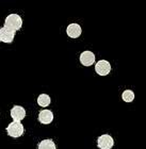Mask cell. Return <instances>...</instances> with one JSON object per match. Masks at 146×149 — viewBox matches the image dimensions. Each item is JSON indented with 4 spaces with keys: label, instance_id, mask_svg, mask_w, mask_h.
Instances as JSON below:
<instances>
[{
    "label": "cell",
    "instance_id": "cell-1",
    "mask_svg": "<svg viewBox=\"0 0 146 149\" xmlns=\"http://www.w3.org/2000/svg\"><path fill=\"white\" fill-rule=\"evenodd\" d=\"M6 130L8 135L13 137V139H18L25 133V128H24L22 123H18V121H12L6 128Z\"/></svg>",
    "mask_w": 146,
    "mask_h": 149
},
{
    "label": "cell",
    "instance_id": "cell-2",
    "mask_svg": "<svg viewBox=\"0 0 146 149\" xmlns=\"http://www.w3.org/2000/svg\"><path fill=\"white\" fill-rule=\"evenodd\" d=\"M22 26V19L18 14H10L6 16L4 20V27L12 29V30H20Z\"/></svg>",
    "mask_w": 146,
    "mask_h": 149
},
{
    "label": "cell",
    "instance_id": "cell-3",
    "mask_svg": "<svg viewBox=\"0 0 146 149\" xmlns=\"http://www.w3.org/2000/svg\"><path fill=\"white\" fill-rule=\"evenodd\" d=\"M97 146L99 149H112L114 146V140L109 134H103L97 139Z\"/></svg>",
    "mask_w": 146,
    "mask_h": 149
},
{
    "label": "cell",
    "instance_id": "cell-4",
    "mask_svg": "<svg viewBox=\"0 0 146 149\" xmlns=\"http://www.w3.org/2000/svg\"><path fill=\"white\" fill-rule=\"evenodd\" d=\"M15 34H16L15 30H12V29L3 26L2 28H0V42L6 44L12 43L14 37H15Z\"/></svg>",
    "mask_w": 146,
    "mask_h": 149
},
{
    "label": "cell",
    "instance_id": "cell-5",
    "mask_svg": "<svg viewBox=\"0 0 146 149\" xmlns=\"http://www.w3.org/2000/svg\"><path fill=\"white\" fill-rule=\"evenodd\" d=\"M95 70L99 76H107L111 72V64L107 60H100L95 64Z\"/></svg>",
    "mask_w": 146,
    "mask_h": 149
},
{
    "label": "cell",
    "instance_id": "cell-6",
    "mask_svg": "<svg viewBox=\"0 0 146 149\" xmlns=\"http://www.w3.org/2000/svg\"><path fill=\"white\" fill-rule=\"evenodd\" d=\"M11 116H12L13 120L14 121H20L26 117V110L25 108H22V106H14L10 111Z\"/></svg>",
    "mask_w": 146,
    "mask_h": 149
},
{
    "label": "cell",
    "instance_id": "cell-7",
    "mask_svg": "<svg viewBox=\"0 0 146 149\" xmlns=\"http://www.w3.org/2000/svg\"><path fill=\"white\" fill-rule=\"evenodd\" d=\"M80 62L83 66H91L95 63V54L92 51H83L80 56Z\"/></svg>",
    "mask_w": 146,
    "mask_h": 149
},
{
    "label": "cell",
    "instance_id": "cell-8",
    "mask_svg": "<svg viewBox=\"0 0 146 149\" xmlns=\"http://www.w3.org/2000/svg\"><path fill=\"white\" fill-rule=\"evenodd\" d=\"M53 120V113L50 110H42L38 113V121L43 125H49Z\"/></svg>",
    "mask_w": 146,
    "mask_h": 149
},
{
    "label": "cell",
    "instance_id": "cell-9",
    "mask_svg": "<svg viewBox=\"0 0 146 149\" xmlns=\"http://www.w3.org/2000/svg\"><path fill=\"white\" fill-rule=\"evenodd\" d=\"M66 33L71 38H77L82 33V29L78 24H71L66 28Z\"/></svg>",
    "mask_w": 146,
    "mask_h": 149
},
{
    "label": "cell",
    "instance_id": "cell-10",
    "mask_svg": "<svg viewBox=\"0 0 146 149\" xmlns=\"http://www.w3.org/2000/svg\"><path fill=\"white\" fill-rule=\"evenodd\" d=\"M37 149H57V146L52 140L46 139V140L41 141L37 146Z\"/></svg>",
    "mask_w": 146,
    "mask_h": 149
},
{
    "label": "cell",
    "instance_id": "cell-11",
    "mask_svg": "<svg viewBox=\"0 0 146 149\" xmlns=\"http://www.w3.org/2000/svg\"><path fill=\"white\" fill-rule=\"evenodd\" d=\"M50 102H51V99H50L49 95H47V94H41L38 98H37V103L42 108L48 107L50 104Z\"/></svg>",
    "mask_w": 146,
    "mask_h": 149
},
{
    "label": "cell",
    "instance_id": "cell-12",
    "mask_svg": "<svg viewBox=\"0 0 146 149\" xmlns=\"http://www.w3.org/2000/svg\"><path fill=\"white\" fill-rule=\"evenodd\" d=\"M122 98L125 102H132L134 100V93L131 90H126L122 94Z\"/></svg>",
    "mask_w": 146,
    "mask_h": 149
}]
</instances>
